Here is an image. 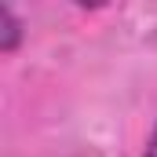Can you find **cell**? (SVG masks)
<instances>
[{
  "label": "cell",
  "mask_w": 157,
  "mask_h": 157,
  "mask_svg": "<svg viewBox=\"0 0 157 157\" xmlns=\"http://www.w3.org/2000/svg\"><path fill=\"white\" fill-rule=\"evenodd\" d=\"M22 40V22L11 15L7 4H0V51H15Z\"/></svg>",
  "instance_id": "obj_1"
},
{
  "label": "cell",
  "mask_w": 157,
  "mask_h": 157,
  "mask_svg": "<svg viewBox=\"0 0 157 157\" xmlns=\"http://www.w3.org/2000/svg\"><path fill=\"white\" fill-rule=\"evenodd\" d=\"M146 157H157V128H154V135H150V146H146Z\"/></svg>",
  "instance_id": "obj_2"
}]
</instances>
